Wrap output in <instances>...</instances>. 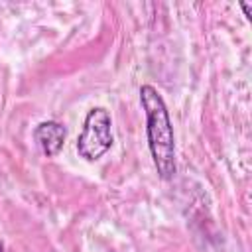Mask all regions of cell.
<instances>
[{
	"instance_id": "7a4b0ae2",
	"label": "cell",
	"mask_w": 252,
	"mask_h": 252,
	"mask_svg": "<svg viewBox=\"0 0 252 252\" xmlns=\"http://www.w3.org/2000/svg\"><path fill=\"white\" fill-rule=\"evenodd\" d=\"M110 126L112 120L106 108L102 106L91 108L85 116L83 130L77 138V154L87 161H94L102 158L114 142Z\"/></svg>"
},
{
	"instance_id": "6da1fadb",
	"label": "cell",
	"mask_w": 252,
	"mask_h": 252,
	"mask_svg": "<svg viewBox=\"0 0 252 252\" xmlns=\"http://www.w3.org/2000/svg\"><path fill=\"white\" fill-rule=\"evenodd\" d=\"M140 102L146 112V136L148 148L161 179H171L175 175V136L167 106L154 85L140 87Z\"/></svg>"
},
{
	"instance_id": "5b68a950",
	"label": "cell",
	"mask_w": 252,
	"mask_h": 252,
	"mask_svg": "<svg viewBox=\"0 0 252 252\" xmlns=\"http://www.w3.org/2000/svg\"><path fill=\"white\" fill-rule=\"evenodd\" d=\"M0 252H8V250L4 248V244H2V242H0Z\"/></svg>"
},
{
	"instance_id": "3957f363",
	"label": "cell",
	"mask_w": 252,
	"mask_h": 252,
	"mask_svg": "<svg viewBox=\"0 0 252 252\" xmlns=\"http://www.w3.org/2000/svg\"><path fill=\"white\" fill-rule=\"evenodd\" d=\"M65 136H67L65 126L55 120L39 122L33 130V140H35L37 148L43 152V156H47V158H53L61 152V148L65 144Z\"/></svg>"
},
{
	"instance_id": "277c9868",
	"label": "cell",
	"mask_w": 252,
	"mask_h": 252,
	"mask_svg": "<svg viewBox=\"0 0 252 252\" xmlns=\"http://www.w3.org/2000/svg\"><path fill=\"white\" fill-rule=\"evenodd\" d=\"M240 8H242V12H244V16H246V18H250V16H252V14H250V4L242 2V4H240Z\"/></svg>"
}]
</instances>
